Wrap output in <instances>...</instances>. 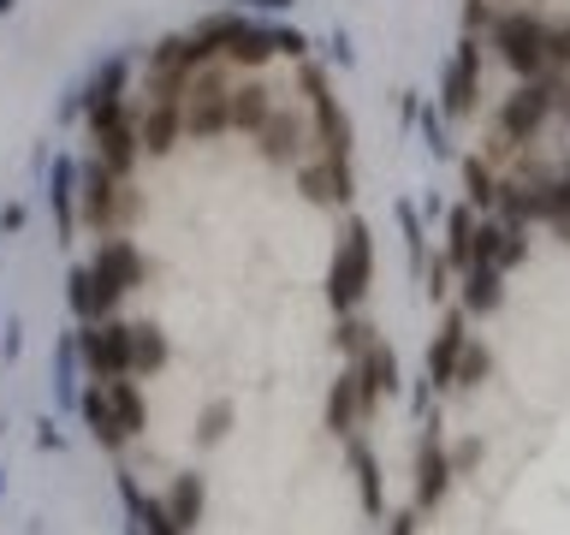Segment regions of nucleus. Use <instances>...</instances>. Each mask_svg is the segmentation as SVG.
<instances>
[{
  "instance_id": "nucleus-16",
  "label": "nucleus",
  "mask_w": 570,
  "mask_h": 535,
  "mask_svg": "<svg viewBox=\"0 0 570 535\" xmlns=\"http://www.w3.org/2000/svg\"><path fill=\"white\" fill-rule=\"evenodd\" d=\"M499 303H505V274L488 262H475V268H463V292H458V310L463 315H493Z\"/></svg>"
},
{
  "instance_id": "nucleus-19",
  "label": "nucleus",
  "mask_w": 570,
  "mask_h": 535,
  "mask_svg": "<svg viewBox=\"0 0 570 535\" xmlns=\"http://www.w3.org/2000/svg\"><path fill=\"white\" fill-rule=\"evenodd\" d=\"M89 268H101L107 280H119V285H125V292H131V285H142V256H137V244H131V239H119V232H107Z\"/></svg>"
},
{
  "instance_id": "nucleus-26",
  "label": "nucleus",
  "mask_w": 570,
  "mask_h": 535,
  "mask_svg": "<svg viewBox=\"0 0 570 535\" xmlns=\"http://www.w3.org/2000/svg\"><path fill=\"white\" fill-rule=\"evenodd\" d=\"M83 422L96 428V440L101 446H125V428H119V417H114V399H107V381H96L83 392Z\"/></svg>"
},
{
  "instance_id": "nucleus-41",
  "label": "nucleus",
  "mask_w": 570,
  "mask_h": 535,
  "mask_svg": "<svg viewBox=\"0 0 570 535\" xmlns=\"http://www.w3.org/2000/svg\"><path fill=\"white\" fill-rule=\"evenodd\" d=\"M488 25H493V7H488V0H470V7H463V30L475 36V30H488Z\"/></svg>"
},
{
  "instance_id": "nucleus-35",
  "label": "nucleus",
  "mask_w": 570,
  "mask_h": 535,
  "mask_svg": "<svg viewBox=\"0 0 570 535\" xmlns=\"http://www.w3.org/2000/svg\"><path fill=\"white\" fill-rule=\"evenodd\" d=\"M547 71H570V18L547 25Z\"/></svg>"
},
{
  "instance_id": "nucleus-40",
  "label": "nucleus",
  "mask_w": 570,
  "mask_h": 535,
  "mask_svg": "<svg viewBox=\"0 0 570 535\" xmlns=\"http://www.w3.org/2000/svg\"><path fill=\"white\" fill-rule=\"evenodd\" d=\"M71 310L89 321V262H83V268H71Z\"/></svg>"
},
{
  "instance_id": "nucleus-31",
  "label": "nucleus",
  "mask_w": 570,
  "mask_h": 535,
  "mask_svg": "<svg viewBox=\"0 0 570 535\" xmlns=\"http://www.w3.org/2000/svg\"><path fill=\"white\" fill-rule=\"evenodd\" d=\"M232 422H238V405H232V399H214V405H203V417H196V440H203V446H220V440L232 435Z\"/></svg>"
},
{
  "instance_id": "nucleus-13",
  "label": "nucleus",
  "mask_w": 570,
  "mask_h": 535,
  "mask_svg": "<svg viewBox=\"0 0 570 535\" xmlns=\"http://www.w3.org/2000/svg\"><path fill=\"white\" fill-rule=\"evenodd\" d=\"M262 160H274V167H297L303 160V143H309V125H303L297 114H267V125H262Z\"/></svg>"
},
{
  "instance_id": "nucleus-6",
  "label": "nucleus",
  "mask_w": 570,
  "mask_h": 535,
  "mask_svg": "<svg viewBox=\"0 0 570 535\" xmlns=\"http://www.w3.org/2000/svg\"><path fill=\"white\" fill-rule=\"evenodd\" d=\"M83 363L96 381H119V374H131V328L114 315L101 321H83Z\"/></svg>"
},
{
  "instance_id": "nucleus-24",
  "label": "nucleus",
  "mask_w": 570,
  "mask_h": 535,
  "mask_svg": "<svg viewBox=\"0 0 570 535\" xmlns=\"http://www.w3.org/2000/svg\"><path fill=\"white\" fill-rule=\"evenodd\" d=\"M107 399H114V417H119V428H125V440L149 428V405H142V392H137V381H131V374H119V381H107Z\"/></svg>"
},
{
  "instance_id": "nucleus-29",
  "label": "nucleus",
  "mask_w": 570,
  "mask_h": 535,
  "mask_svg": "<svg viewBox=\"0 0 570 535\" xmlns=\"http://www.w3.org/2000/svg\"><path fill=\"white\" fill-rule=\"evenodd\" d=\"M226 60H232V66H244V71H256V66H267V60H274V30L249 25V30L238 36V42L226 48Z\"/></svg>"
},
{
  "instance_id": "nucleus-36",
  "label": "nucleus",
  "mask_w": 570,
  "mask_h": 535,
  "mask_svg": "<svg viewBox=\"0 0 570 535\" xmlns=\"http://www.w3.org/2000/svg\"><path fill=\"white\" fill-rule=\"evenodd\" d=\"M333 339H338V351H351V357H356V351H363L368 339H374V328H368V321H363V315L351 310L345 321H338V333H333Z\"/></svg>"
},
{
  "instance_id": "nucleus-25",
  "label": "nucleus",
  "mask_w": 570,
  "mask_h": 535,
  "mask_svg": "<svg viewBox=\"0 0 570 535\" xmlns=\"http://www.w3.org/2000/svg\"><path fill=\"white\" fill-rule=\"evenodd\" d=\"M167 333L155 328V321H137L131 328V374H160L167 369Z\"/></svg>"
},
{
  "instance_id": "nucleus-45",
  "label": "nucleus",
  "mask_w": 570,
  "mask_h": 535,
  "mask_svg": "<svg viewBox=\"0 0 570 535\" xmlns=\"http://www.w3.org/2000/svg\"><path fill=\"white\" fill-rule=\"evenodd\" d=\"M0 226H7V232H18V226H24V208H18V203H7V208H0Z\"/></svg>"
},
{
  "instance_id": "nucleus-1",
  "label": "nucleus",
  "mask_w": 570,
  "mask_h": 535,
  "mask_svg": "<svg viewBox=\"0 0 570 535\" xmlns=\"http://www.w3.org/2000/svg\"><path fill=\"white\" fill-rule=\"evenodd\" d=\"M368 280H374V239H368V221H345V232H338V244H333V268H327V303H333V315L363 310Z\"/></svg>"
},
{
  "instance_id": "nucleus-2",
  "label": "nucleus",
  "mask_w": 570,
  "mask_h": 535,
  "mask_svg": "<svg viewBox=\"0 0 570 535\" xmlns=\"http://www.w3.org/2000/svg\"><path fill=\"white\" fill-rule=\"evenodd\" d=\"M488 48L505 60L517 78H541L547 71V18L534 7H511V12H493L488 25Z\"/></svg>"
},
{
  "instance_id": "nucleus-14",
  "label": "nucleus",
  "mask_w": 570,
  "mask_h": 535,
  "mask_svg": "<svg viewBox=\"0 0 570 535\" xmlns=\"http://www.w3.org/2000/svg\"><path fill=\"white\" fill-rule=\"evenodd\" d=\"M309 107H315V143H321V155H327V160H351V143H356L351 114L327 96V89L309 96Z\"/></svg>"
},
{
  "instance_id": "nucleus-21",
  "label": "nucleus",
  "mask_w": 570,
  "mask_h": 535,
  "mask_svg": "<svg viewBox=\"0 0 570 535\" xmlns=\"http://www.w3.org/2000/svg\"><path fill=\"white\" fill-rule=\"evenodd\" d=\"M351 470H356V494H363V512L381 517L386 512V488H381V458L368 453L363 435H351Z\"/></svg>"
},
{
  "instance_id": "nucleus-44",
  "label": "nucleus",
  "mask_w": 570,
  "mask_h": 535,
  "mask_svg": "<svg viewBox=\"0 0 570 535\" xmlns=\"http://www.w3.org/2000/svg\"><path fill=\"white\" fill-rule=\"evenodd\" d=\"M386 535H416V506H410V512H399V517H392V529Z\"/></svg>"
},
{
  "instance_id": "nucleus-30",
  "label": "nucleus",
  "mask_w": 570,
  "mask_h": 535,
  "mask_svg": "<svg viewBox=\"0 0 570 535\" xmlns=\"http://www.w3.org/2000/svg\"><path fill=\"white\" fill-rule=\"evenodd\" d=\"M463 196H470L475 208H499V178H493V167L488 160H463Z\"/></svg>"
},
{
  "instance_id": "nucleus-8",
  "label": "nucleus",
  "mask_w": 570,
  "mask_h": 535,
  "mask_svg": "<svg viewBox=\"0 0 570 535\" xmlns=\"http://www.w3.org/2000/svg\"><path fill=\"white\" fill-rule=\"evenodd\" d=\"M452 453H445V440H440V422L428 417V435H422V446H416V512H434L440 499H445V488H452Z\"/></svg>"
},
{
  "instance_id": "nucleus-20",
  "label": "nucleus",
  "mask_w": 570,
  "mask_h": 535,
  "mask_svg": "<svg viewBox=\"0 0 570 535\" xmlns=\"http://www.w3.org/2000/svg\"><path fill=\"white\" fill-rule=\"evenodd\" d=\"M119 494H125V506H131V524L142 535H185L173 524V512H167V499H149V494H137V481L119 470Z\"/></svg>"
},
{
  "instance_id": "nucleus-10",
  "label": "nucleus",
  "mask_w": 570,
  "mask_h": 535,
  "mask_svg": "<svg viewBox=\"0 0 570 535\" xmlns=\"http://www.w3.org/2000/svg\"><path fill=\"white\" fill-rule=\"evenodd\" d=\"M463 346H470V315L452 310V315L440 321L434 346H428V374H422V381L434 387V392H445V387L458 381V357H463Z\"/></svg>"
},
{
  "instance_id": "nucleus-34",
  "label": "nucleus",
  "mask_w": 570,
  "mask_h": 535,
  "mask_svg": "<svg viewBox=\"0 0 570 535\" xmlns=\"http://www.w3.org/2000/svg\"><path fill=\"white\" fill-rule=\"evenodd\" d=\"M523 256H529V226H511V221H505V232H499V250H493V268L505 274V268H517Z\"/></svg>"
},
{
  "instance_id": "nucleus-48",
  "label": "nucleus",
  "mask_w": 570,
  "mask_h": 535,
  "mask_svg": "<svg viewBox=\"0 0 570 535\" xmlns=\"http://www.w3.org/2000/svg\"><path fill=\"white\" fill-rule=\"evenodd\" d=\"M564 119H570V101H564Z\"/></svg>"
},
{
  "instance_id": "nucleus-49",
  "label": "nucleus",
  "mask_w": 570,
  "mask_h": 535,
  "mask_svg": "<svg viewBox=\"0 0 570 535\" xmlns=\"http://www.w3.org/2000/svg\"><path fill=\"white\" fill-rule=\"evenodd\" d=\"M226 7H238V0H226Z\"/></svg>"
},
{
  "instance_id": "nucleus-42",
  "label": "nucleus",
  "mask_w": 570,
  "mask_h": 535,
  "mask_svg": "<svg viewBox=\"0 0 570 535\" xmlns=\"http://www.w3.org/2000/svg\"><path fill=\"white\" fill-rule=\"evenodd\" d=\"M297 89H303V96H321V89H327V71H321V66H303Z\"/></svg>"
},
{
  "instance_id": "nucleus-3",
  "label": "nucleus",
  "mask_w": 570,
  "mask_h": 535,
  "mask_svg": "<svg viewBox=\"0 0 570 535\" xmlns=\"http://www.w3.org/2000/svg\"><path fill=\"white\" fill-rule=\"evenodd\" d=\"M185 132L190 137H220L232 132V78L220 66H196L185 84Z\"/></svg>"
},
{
  "instance_id": "nucleus-43",
  "label": "nucleus",
  "mask_w": 570,
  "mask_h": 535,
  "mask_svg": "<svg viewBox=\"0 0 570 535\" xmlns=\"http://www.w3.org/2000/svg\"><path fill=\"white\" fill-rule=\"evenodd\" d=\"M470 464H481V440H463L452 453V470H470Z\"/></svg>"
},
{
  "instance_id": "nucleus-5",
  "label": "nucleus",
  "mask_w": 570,
  "mask_h": 535,
  "mask_svg": "<svg viewBox=\"0 0 570 535\" xmlns=\"http://www.w3.org/2000/svg\"><path fill=\"white\" fill-rule=\"evenodd\" d=\"M475 96H481V42L463 30V36H458V54H452V60H445V71H440V114L470 119V114H475Z\"/></svg>"
},
{
  "instance_id": "nucleus-39",
  "label": "nucleus",
  "mask_w": 570,
  "mask_h": 535,
  "mask_svg": "<svg viewBox=\"0 0 570 535\" xmlns=\"http://www.w3.org/2000/svg\"><path fill=\"white\" fill-rule=\"evenodd\" d=\"M422 137H428V149L445 155L452 143H445V125H440V107H422Z\"/></svg>"
},
{
  "instance_id": "nucleus-23",
  "label": "nucleus",
  "mask_w": 570,
  "mask_h": 535,
  "mask_svg": "<svg viewBox=\"0 0 570 535\" xmlns=\"http://www.w3.org/2000/svg\"><path fill=\"white\" fill-rule=\"evenodd\" d=\"M203 499H208V488H203V476H196V470H185V476H178L173 481V494H167V512H173V524L178 529H196V524H203Z\"/></svg>"
},
{
  "instance_id": "nucleus-28",
  "label": "nucleus",
  "mask_w": 570,
  "mask_h": 535,
  "mask_svg": "<svg viewBox=\"0 0 570 535\" xmlns=\"http://www.w3.org/2000/svg\"><path fill=\"white\" fill-rule=\"evenodd\" d=\"M470 244H475V214L452 208V214H445V262H452L458 274L470 268Z\"/></svg>"
},
{
  "instance_id": "nucleus-4",
  "label": "nucleus",
  "mask_w": 570,
  "mask_h": 535,
  "mask_svg": "<svg viewBox=\"0 0 570 535\" xmlns=\"http://www.w3.org/2000/svg\"><path fill=\"white\" fill-rule=\"evenodd\" d=\"M552 101H559V71H541V78H517V89L505 96V107H499V137L511 143H529L534 132L547 125Z\"/></svg>"
},
{
  "instance_id": "nucleus-38",
  "label": "nucleus",
  "mask_w": 570,
  "mask_h": 535,
  "mask_svg": "<svg viewBox=\"0 0 570 535\" xmlns=\"http://www.w3.org/2000/svg\"><path fill=\"white\" fill-rule=\"evenodd\" d=\"M399 226H404V244H410V262L422 268V226H416V208L399 203Z\"/></svg>"
},
{
  "instance_id": "nucleus-47",
  "label": "nucleus",
  "mask_w": 570,
  "mask_h": 535,
  "mask_svg": "<svg viewBox=\"0 0 570 535\" xmlns=\"http://www.w3.org/2000/svg\"><path fill=\"white\" fill-rule=\"evenodd\" d=\"M0 12H12V0H0Z\"/></svg>"
},
{
  "instance_id": "nucleus-12",
  "label": "nucleus",
  "mask_w": 570,
  "mask_h": 535,
  "mask_svg": "<svg viewBox=\"0 0 570 535\" xmlns=\"http://www.w3.org/2000/svg\"><path fill=\"white\" fill-rule=\"evenodd\" d=\"M297 191L309 196V203H351L356 196V178H351V160H297Z\"/></svg>"
},
{
  "instance_id": "nucleus-22",
  "label": "nucleus",
  "mask_w": 570,
  "mask_h": 535,
  "mask_svg": "<svg viewBox=\"0 0 570 535\" xmlns=\"http://www.w3.org/2000/svg\"><path fill=\"white\" fill-rule=\"evenodd\" d=\"M368 417V410H363V392H356V374L345 369V374H338V381H333V392H327V428H333V435H356V422H363Z\"/></svg>"
},
{
  "instance_id": "nucleus-7",
  "label": "nucleus",
  "mask_w": 570,
  "mask_h": 535,
  "mask_svg": "<svg viewBox=\"0 0 570 535\" xmlns=\"http://www.w3.org/2000/svg\"><path fill=\"white\" fill-rule=\"evenodd\" d=\"M119 196H125V185H119V173L107 167L101 155L89 160V167H78V214H83V226L114 232V221H119Z\"/></svg>"
},
{
  "instance_id": "nucleus-27",
  "label": "nucleus",
  "mask_w": 570,
  "mask_h": 535,
  "mask_svg": "<svg viewBox=\"0 0 570 535\" xmlns=\"http://www.w3.org/2000/svg\"><path fill=\"white\" fill-rule=\"evenodd\" d=\"M244 30H249V25H244V18H238V12H208V18H203V25H196L190 36H196V42H203L208 54H226V48H232V42H238V36H244Z\"/></svg>"
},
{
  "instance_id": "nucleus-18",
  "label": "nucleus",
  "mask_w": 570,
  "mask_h": 535,
  "mask_svg": "<svg viewBox=\"0 0 570 535\" xmlns=\"http://www.w3.org/2000/svg\"><path fill=\"white\" fill-rule=\"evenodd\" d=\"M267 114H274V89L256 84V78H244V84H232V132H249L256 137Z\"/></svg>"
},
{
  "instance_id": "nucleus-37",
  "label": "nucleus",
  "mask_w": 570,
  "mask_h": 535,
  "mask_svg": "<svg viewBox=\"0 0 570 535\" xmlns=\"http://www.w3.org/2000/svg\"><path fill=\"white\" fill-rule=\"evenodd\" d=\"M274 54H285V60H303V54H309V36L292 30V25H274Z\"/></svg>"
},
{
  "instance_id": "nucleus-33",
  "label": "nucleus",
  "mask_w": 570,
  "mask_h": 535,
  "mask_svg": "<svg viewBox=\"0 0 570 535\" xmlns=\"http://www.w3.org/2000/svg\"><path fill=\"white\" fill-rule=\"evenodd\" d=\"M488 369H493V351L481 346V339H470L463 357H458V381L452 387H481V381H488Z\"/></svg>"
},
{
  "instance_id": "nucleus-32",
  "label": "nucleus",
  "mask_w": 570,
  "mask_h": 535,
  "mask_svg": "<svg viewBox=\"0 0 570 535\" xmlns=\"http://www.w3.org/2000/svg\"><path fill=\"white\" fill-rule=\"evenodd\" d=\"M71 196H78V167H71V160H53V208H60V232L78 226V214H71Z\"/></svg>"
},
{
  "instance_id": "nucleus-9",
  "label": "nucleus",
  "mask_w": 570,
  "mask_h": 535,
  "mask_svg": "<svg viewBox=\"0 0 570 535\" xmlns=\"http://www.w3.org/2000/svg\"><path fill=\"white\" fill-rule=\"evenodd\" d=\"M351 374H356V392H363V410H374L381 399H392V392L404 387L399 381V351H392L386 339H368V346L356 351Z\"/></svg>"
},
{
  "instance_id": "nucleus-17",
  "label": "nucleus",
  "mask_w": 570,
  "mask_h": 535,
  "mask_svg": "<svg viewBox=\"0 0 570 535\" xmlns=\"http://www.w3.org/2000/svg\"><path fill=\"white\" fill-rule=\"evenodd\" d=\"M96 155L107 160V167H114L119 178L137 167V155H142V137H137V119L125 114V119H114L107 125V132H96Z\"/></svg>"
},
{
  "instance_id": "nucleus-15",
  "label": "nucleus",
  "mask_w": 570,
  "mask_h": 535,
  "mask_svg": "<svg viewBox=\"0 0 570 535\" xmlns=\"http://www.w3.org/2000/svg\"><path fill=\"white\" fill-rule=\"evenodd\" d=\"M137 137L149 155H167L178 137H185V101H149L137 119Z\"/></svg>"
},
{
  "instance_id": "nucleus-11",
  "label": "nucleus",
  "mask_w": 570,
  "mask_h": 535,
  "mask_svg": "<svg viewBox=\"0 0 570 535\" xmlns=\"http://www.w3.org/2000/svg\"><path fill=\"white\" fill-rule=\"evenodd\" d=\"M125 60H101V71L89 78L83 89V114H89V132H107L114 119H125Z\"/></svg>"
},
{
  "instance_id": "nucleus-46",
  "label": "nucleus",
  "mask_w": 570,
  "mask_h": 535,
  "mask_svg": "<svg viewBox=\"0 0 570 535\" xmlns=\"http://www.w3.org/2000/svg\"><path fill=\"white\" fill-rule=\"evenodd\" d=\"M249 7H262V12H285L292 0H249Z\"/></svg>"
}]
</instances>
